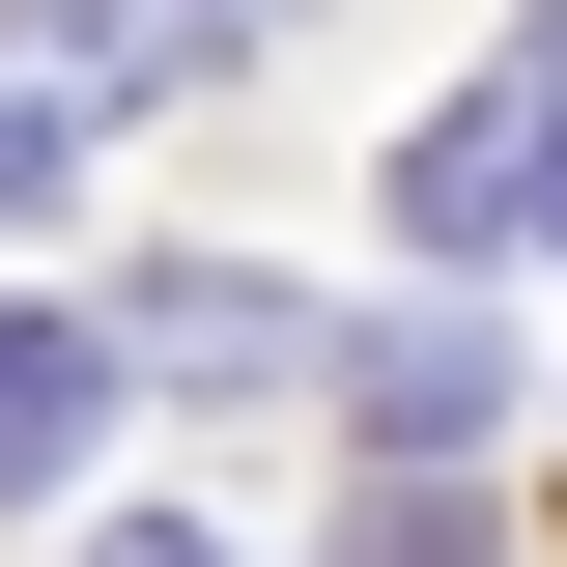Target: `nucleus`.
Instances as JSON below:
<instances>
[{"label":"nucleus","mask_w":567,"mask_h":567,"mask_svg":"<svg viewBox=\"0 0 567 567\" xmlns=\"http://www.w3.org/2000/svg\"><path fill=\"white\" fill-rule=\"evenodd\" d=\"M539 142H567V58H483V85H454V114L398 142V227H425V256H483V227L539 199Z\"/></svg>","instance_id":"nucleus-1"},{"label":"nucleus","mask_w":567,"mask_h":567,"mask_svg":"<svg viewBox=\"0 0 567 567\" xmlns=\"http://www.w3.org/2000/svg\"><path fill=\"white\" fill-rule=\"evenodd\" d=\"M85 398H114V341H85V312H0V483H58Z\"/></svg>","instance_id":"nucleus-5"},{"label":"nucleus","mask_w":567,"mask_h":567,"mask_svg":"<svg viewBox=\"0 0 567 567\" xmlns=\"http://www.w3.org/2000/svg\"><path fill=\"white\" fill-rule=\"evenodd\" d=\"M341 567H483V511H454V454H398V511H369Z\"/></svg>","instance_id":"nucleus-6"},{"label":"nucleus","mask_w":567,"mask_h":567,"mask_svg":"<svg viewBox=\"0 0 567 567\" xmlns=\"http://www.w3.org/2000/svg\"><path fill=\"white\" fill-rule=\"evenodd\" d=\"M85 567H227V539H171V511H142V539H85Z\"/></svg>","instance_id":"nucleus-8"},{"label":"nucleus","mask_w":567,"mask_h":567,"mask_svg":"<svg viewBox=\"0 0 567 567\" xmlns=\"http://www.w3.org/2000/svg\"><path fill=\"white\" fill-rule=\"evenodd\" d=\"M0 199H58V114H0Z\"/></svg>","instance_id":"nucleus-7"},{"label":"nucleus","mask_w":567,"mask_h":567,"mask_svg":"<svg viewBox=\"0 0 567 567\" xmlns=\"http://www.w3.org/2000/svg\"><path fill=\"white\" fill-rule=\"evenodd\" d=\"M114 369H171V398H312V312H284V284H114Z\"/></svg>","instance_id":"nucleus-3"},{"label":"nucleus","mask_w":567,"mask_h":567,"mask_svg":"<svg viewBox=\"0 0 567 567\" xmlns=\"http://www.w3.org/2000/svg\"><path fill=\"white\" fill-rule=\"evenodd\" d=\"M312 398H341L369 454H483V425H511V341H483V312H369V341H312Z\"/></svg>","instance_id":"nucleus-2"},{"label":"nucleus","mask_w":567,"mask_h":567,"mask_svg":"<svg viewBox=\"0 0 567 567\" xmlns=\"http://www.w3.org/2000/svg\"><path fill=\"white\" fill-rule=\"evenodd\" d=\"M142 85H171V29H142V0H58V29H29V58H0V114H142Z\"/></svg>","instance_id":"nucleus-4"},{"label":"nucleus","mask_w":567,"mask_h":567,"mask_svg":"<svg viewBox=\"0 0 567 567\" xmlns=\"http://www.w3.org/2000/svg\"><path fill=\"white\" fill-rule=\"evenodd\" d=\"M539 199H567V142H539Z\"/></svg>","instance_id":"nucleus-9"}]
</instances>
